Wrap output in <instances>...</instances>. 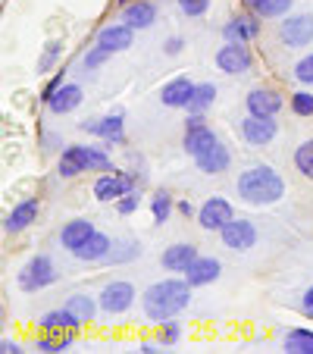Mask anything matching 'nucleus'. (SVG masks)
I'll use <instances>...</instances> for the list:
<instances>
[{"label": "nucleus", "instance_id": "obj_22", "mask_svg": "<svg viewBox=\"0 0 313 354\" xmlns=\"http://www.w3.org/2000/svg\"><path fill=\"white\" fill-rule=\"evenodd\" d=\"M97 44L110 47V50H129V47H132V26H107V28H100Z\"/></svg>", "mask_w": 313, "mask_h": 354}, {"label": "nucleus", "instance_id": "obj_17", "mask_svg": "<svg viewBox=\"0 0 313 354\" xmlns=\"http://www.w3.org/2000/svg\"><path fill=\"white\" fill-rule=\"evenodd\" d=\"M97 232L94 229V223H88V220H73V223H66L63 226V232H60V241H63V248H69V251H75V248H82L91 235Z\"/></svg>", "mask_w": 313, "mask_h": 354}, {"label": "nucleus", "instance_id": "obj_4", "mask_svg": "<svg viewBox=\"0 0 313 354\" xmlns=\"http://www.w3.org/2000/svg\"><path fill=\"white\" fill-rule=\"evenodd\" d=\"M57 279V270L54 263L47 261V257H32V261L22 267L19 273V288H26V292H38V288H47L50 282Z\"/></svg>", "mask_w": 313, "mask_h": 354}, {"label": "nucleus", "instance_id": "obj_6", "mask_svg": "<svg viewBox=\"0 0 313 354\" xmlns=\"http://www.w3.org/2000/svg\"><path fill=\"white\" fill-rule=\"evenodd\" d=\"M132 301H135L132 282H110V286L100 292V310H107V314H122V310L132 308Z\"/></svg>", "mask_w": 313, "mask_h": 354}, {"label": "nucleus", "instance_id": "obj_14", "mask_svg": "<svg viewBox=\"0 0 313 354\" xmlns=\"http://www.w3.org/2000/svg\"><path fill=\"white\" fill-rule=\"evenodd\" d=\"M194 261H198V248L194 245H173L163 251V267L173 270V273H185Z\"/></svg>", "mask_w": 313, "mask_h": 354}, {"label": "nucleus", "instance_id": "obj_37", "mask_svg": "<svg viewBox=\"0 0 313 354\" xmlns=\"http://www.w3.org/2000/svg\"><path fill=\"white\" fill-rule=\"evenodd\" d=\"M207 3H210V0H179L182 13H188V16H200L207 10Z\"/></svg>", "mask_w": 313, "mask_h": 354}, {"label": "nucleus", "instance_id": "obj_5", "mask_svg": "<svg viewBox=\"0 0 313 354\" xmlns=\"http://www.w3.org/2000/svg\"><path fill=\"white\" fill-rule=\"evenodd\" d=\"M210 145H216V135L207 129L204 113H194L191 120L185 122V151L191 157H198V154H204Z\"/></svg>", "mask_w": 313, "mask_h": 354}, {"label": "nucleus", "instance_id": "obj_10", "mask_svg": "<svg viewBox=\"0 0 313 354\" xmlns=\"http://www.w3.org/2000/svg\"><path fill=\"white\" fill-rule=\"evenodd\" d=\"M135 185L132 176L126 173H107V176H100L97 182H94V198L97 201H116L122 198V194H129Z\"/></svg>", "mask_w": 313, "mask_h": 354}, {"label": "nucleus", "instance_id": "obj_34", "mask_svg": "<svg viewBox=\"0 0 313 354\" xmlns=\"http://www.w3.org/2000/svg\"><path fill=\"white\" fill-rule=\"evenodd\" d=\"M73 345V333L63 335V339H38V351H66V348Z\"/></svg>", "mask_w": 313, "mask_h": 354}, {"label": "nucleus", "instance_id": "obj_15", "mask_svg": "<svg viewBox=\"0 0 313 354\" xmlns=\"http://www.w3.org/2000/svg\"><path fill=\"white\" fill-rule=\"evenodd\" d=\"M194 160H198L200 173L216 176V173H226V167H229V151L220 145V141H216V145H210L204 154H198Z\"/></svg>", "mask_w": 313, "mask_h": 354}, {"label": "nucleus", "instance_id": "obj_36", "mask_svg": "<svg viewBox=\"0 0 313 354\" xmlns=\"http://www.w3.org/2000/svg\"><path fill=\"white\" fill-rule=\"evenodd\" d=\"M294 79L298 82H313V57H304V60L294 66Z\"/></svg>", "mask_w": 313, "mask_h": 354}, {"label": "nucleus", "instance_id": "obj_2", "mask_svg": "<svg viewBox=\"0 0 313 354\" xmlns=\"http://www.w3.org/2000/svg\"><path fill=\"white\" fill-rule=\"evenodd\" d=\"M238 194L247 201V204H273L285 194V182L273 173L269 167H254L247 173H241L238 179Z\"/></svg>", "mask_w": 313, "mask_h": 354}, {"label": "nucleus", "instance_id": "obj_35", "mask_svg": "<svg viewBox=\"0 0 313 354\" xmlns=\"http://www.w3.org/2000/svg\"><path fill=\"white\" fill-rule=\"evenodd\" d=\"M110 54H113V50H110V47H104V44H97V47H94V50H88V54H85V66H88V69H94V66H100V63L107 60V57H110Z\"/></svg>", "mask_w": 313, "mask_h": 354}, {"label": "nucleus", "instance_id": "obj_18", "mask_svg": "<svg viewBox=\"0 0 313 354\" xmlns=\"http://www.w3.org/2000/svg\"><path fill=\"white\" fill-rule=\"evenodd\" d=\"M220 276V261L216 257H198L191 267L185 270V279L191 286H207V282H214Z\"/></svg>", "mask_w": 313, "mask_h": 354}, {"label": "nucleus", "instance_id": "obj_23", "mask_svg": "<svg viewBox=\"0 0 313 354\" xmlns=\"http://www.w3.org/2000/svg\"><path fill=\"white\" fill-rule=\"evenodd\" d=\"M79 326H82V320L69 308L50 310V314L41 317V329H47V333H63V329H79Z\"/></svg>", "mask_w": 313, "mask_h": 354}, {"label": "nucleus", "instance_id": "obj_13", "mask_svg": "<svg viewBox=\"0 0 313 354\" xmlns=\"http://www.w3.org/2000/svg\"><path fill=\"white\" fill-rule=\"evenodd\" d=\"M282 107V97L273 91V88H254L247 94V110L254 116H276Z\"/></svg>", "mask_w": 313, "mask_h": 354}, {"label": "nucleus", "instance_id": "obj_44", "mask_svg": "<svg viewBox=\"0 0 313 354\" xmlns=\"http://www.w3.org/2000/svg\"><path fill=\"white\" fill-rule=\"evenodd\" d=\"M179 210H182V214H185V216H191V204H188V201H182V204H179Z\"/></svg>", "mask_w": 313, "mask_h": 354}, {"label": "nucleus", "instance_id": "obj_26", "mask_svg": "<svg viewBox=\"0 0 313 354\" xmlns=\"http://www.w3.org/2000/svg\"><path fill=\"white\" fill-rule=\"evenodd\" d=\"M245 3L260 19H276V16H285L292 10V0H245Z\"/></svg>", "mask_w": 313, "mask_h": 354}, {"label": "nucleus", "instance_id": "obj_32", "mask_svg": "<svg viewBox=\"0 0 313 354\" xmlns=\"http://www.w3.org/2000/svg\"><path fill=\"white\" fill-rule=\"evenodd\" d=\"M294 163H298V169L307 176V179H313V138L304 141V145L294 151Z\"/></svg>", "mask_w": 313, "mask_h": 354}, {"label": "nucleus", "instance_id": "obj_25", "mask_svg": "<svg viewBox=\"0 0 313 354\" xmlns=\"http://www.w3.org/2000/svg\"><path fill=\"white\" fill-rule=\"evenodd\" d=\"M73 254L79 257V261H104V257L110 254V239H107V235H100V232H94L85 245L75 248Z\"/></svg>", "mask_w": 313, "mask_h": 354}, {"label": "nucleus", "instance_id": "obj_20", "mask_svg": "<svg viewBox=\"0 0 313 354\" xmlns=\"http://www.w3.org/2000/svg\"><path fill=\"white\" fill-rule=\"evenodd\" d=\"M35 220H38V201L28 198V201H22L19 207H13V214L7 216V232H22Z\"/></svg>", "mask_w": 313, "mask_h": 354}, {"label": "nucleus", "instance_id": "obj_33", "mask_svg": "<svg viewBox=\"0 0 313 354\" xmlns=\"http://www.w3.org/2000/svg\"><path fill=\"white\" fill-rule=\"evenodd\" d=\"M292 110L298 116H313V94H307V91L294 94V97H292Z\"/></svg>", "mask_w": 313, "mask_h": 354}, {"label": "nucleus", "instance_id": "obj_41", "mask_svg": "<svg viewBox=\"0 0 313 354\" xmlns=\"http://www.w3.org/2000/svg\"><path fill=\"white\" fill-rule=\"evenodd\" d=\"M304 314H307V317H313V286L304 292Z\"/></svg>", "mask_w": 313, "mask_h": 354}, {"label": "nucleus", "instance_id": "obj_43", "mask_svg": "<svg viewBox=\"0 0 313 354\" xmlns=\"http://www.w3.org/2000/svg\"><path fill=\"white\" fill-rule=\"evenodd\" d=\"M0 351H3V354H19V345H16V342H3V345H0Z\"/></svg>", "mask_w": 313, "mask_h": 354}, {"label": "nucleus", "instance_id": "obj_29", "mask_svg": "<svg viewBox=\"0 0 313 354\" xmlns=\"http://www.w3.org/2000/svg\"><path fill=\"white\" fill-rule=\"evenodd\" d=\"M214 97H216V88L207 82V85H194V94H191V100H188V110L191 113H204L210 104H214Z\"/></svg>", "mask_w": 313, "mask_h": 354}, {"label": "nucleus", "instance_id": "obj_16", "mask_svg": "<svg viewBox=\"0 0 313 354\" xmlns=\"http://www.w3.org/2000/svg\"><path fill=\"white\" fill-rule=\"evenodd\" d=\"M191 94H194V85L185 79V75H179V79H173L169 85H163L160 100L167 104V107H188Z\"/></svg>", "mask_w": 313, "mask_h": 354}, {"label": "nucleus", "instance_id": "obj_12", "mask_svg": "<svg viewBox=\"0 0 313 354\" xmlns=\"http://www.w3.org/2000/svg\"><path fill=\"white\" fill-rule=\"evenodd\" d=\"M241 132H245V138L251 141V145H269V141L276 138V122L273 116H247L245 122H241Z\"/></svg>", "mask_w": 313, "mask_h": 354}, {"label": "nucleus", "instance_id": "obj_1", "mask_svg": "<svg viewBox=\"0 0 313 354\" xmlns=\"http://www.w3.org/2000/svg\"><path fill=\"white\" fill-rule=\"evenodd\" d=\"M188 301H191V282L163 279L144 292V314L151 317L153 323H167V320H173L179 310L188 308Z\"/></svg>", "mask_w": 313, "mask_h": 354}, {"label": "nucleus", "instance_id": "obj_27", "mask_svg": "<svg viewBox=\"0 0 313 354\" xmlns=\"http://www.w3.org/2000/svg\"><path fill=\"white\" fill-rule=\"evenodd\" d=\"M254 35H257V22H254V19H245V16H238V19H232V22L226 26V38H229V41H238V44L251 41Z\"/></svg>", "mask_w": 313, "mask_h": 354}, {"label": "nucleus", "instance_id": "obj_9", "mask_svg": "<svg viewBox=\"0 0 313 354\" xmlns=\"http://www.w3.org/2000/svg\"><path fill=\"white\" fill-rule=\"evenodd\" d=\"M279 38L288 47H307L313 41V16H292L282 22Z\"/></svg>", "mask_w": 313, "mask_h": 354}, {"label": "nucleus", "instance_id": "obj_40", "mask_svg": "<svg viewBox=\"0 0 313 354\" xmlns=\"http://www.w3.org/2000/svg\"><path fill=\"white\" fill-rule=\"evenodd\" d=\"M179 335H182V329L176 326V323H163V329H160V342H163V345H173V342H179Z\"/></svg>", "mask_w": 313, "mask_h": 354}, {"label": "nucleus", "instance_id": "obj_24", "mask_svg": "<svg viewBox=\"0 0 313 354\" xmlns=\"http://www.w3.org/2000/svg\"><path fill=\"white\" fill-rule=\"evenodd\" d=\"M122 19H126V26H132V28H147V26H153V19H157V10H153V3L138 0V3H129Z\"/></svg>", "mask_w": 313, "mask_h": 354}, {"label": "nucleus", "instance_id": "obj_38", "mask_svg": "<svg viewBox=\"0 0 313 354\" xmlns=\"http://www.w3.org/2000/svg\"><path fill=\"white\" fill-rule=\"evenodd\" d=\"M57 54H60V44H57V41H50V44H47V50H44V57L38 60V73H44V69L57 60Z\"/></svg>", "mask_w": 313, "mask_h": 354}, {"label": "nucleus", "instance_id": "obj_19", "mask_svg": "<svg viewBox=\"0 0 313 354\" xmlns=\"http://www.w3.org/2000/svg\"><path fill=\"white\" fill-rule=\"evenodd\" d=\"M82 129L107 141H122V113L104 116V120H94V122H82Z\"/></svg>", "mask_w": 313, "mask_h": 354}, {"label": "nucleus", "instance_id": "obj_8", "mask_svg": "<svg viewBox=\"0 0 313 354\" xmlns=\"http://www.w3.org/2000/svg\"><path fill=\"white\" fill-rule=\"evenodd\" d=\"M216 66L229 75H238V73H247L251 69V54H247V47L238 44V41H229L226 47H220V54H216Z\"/></svg>", "mask_w": 313, "mask_h": 354}, {"label": "nucleus", "instance_id": "obj_42", "mask_svg": "<svg viewBox=\"0 0 313 354\" xmlns=\"http://www.w3.org/2000/svg\"><path fill=\"white\" fill-rule=\"evenodd\" d=\"M182 50V38H169L167 41V54H179Z\"/></svg>", "mask_w": 313, "mask_h": 354}, {"label": "nucleus", "instance_id": "obj_3", "mask_svg": "<svg viewBox=\"0 0 313 354\" xmlns=\"http://www.w3.org/2000/svg\"><path fill=\"white\" fill-rule=\"evenodd\" d=\"M110 157L100 151V147H91V145H73L63 151L60 157V173L63 176H79V173H91V169H110Z\"/></svg>", "mask_w": 313, "mask_h": 354}, {"label": "nucleus", "instance_id": "obj_31", "mask_svg": "<svg viewBox=\"0 0 313 354\" xmlns=\"http://www.w3.org/2000/svg\"><path fill=\"white\" fill-rule=\"evenodd\" d=\"M151 210H153V220L157 223H167L169 214H173V198H169L167 192H157L151 201Z\"/></svg>", "mask_w": 313, "mask_h": 354}, {"label": "nucleus", "instance_id": "obj_39", "mask_svg": "<svg viewBox=\"0 0 313 354\" xmlns=\"http://www.w3.org/2000/svg\"><path fill=\"white\" fill-rule=\"evenodd\" d=\"M116 207H120V214H122V216L135 214V207H138V194H135V192L122 194V198H120V204H116Z\"/></svg>", "mask_w": 313, "mask_h": 354}, {"label": "nucleus", "instance_id": "obj_7", "mask_svg": "<svg viewBox=\"0 0 313 354\" xmlns=\"http://www.w3.org/2000/svg\"><path fill=\"white\" fill-rule=\"evenodd\" d=\"M220 232H222V245L232 248V251H247V248H254V241H257V229L247 220H229Z\"/></svg>", "mask_w": 313, "mask_h": 354}, {"label": "nucleus", "instance_id": "obj_11", "mask_svg": "<svg viewBox=\"0 0 313 354\" xmlns=\"http://www.w3.org/2000/svg\"><path fill=\"white\" fill-rule=\"evenodd\" d=\"M198 220H200V226H204V229H222L229 220H235V216H232V204H229L226 198H210L204 207H200Z\"/></svg>", "mask_w": 313, "mask_h": 354}, {"label": "nucleus", "instance_id": "obj_30", "mask_svg": "<svg viewBox=\"0 0 313 354\" xmlns=\"http://www.w3.org/2000/svg\"><path fill=\"white\" fill-rule=\"evenodd\" d=\"M66 308L73 310V314L79 317L82 323H88V320H91V317H94V301L88 298V295H73V298L66 301Z\"/></svg>", "mask_w": 313, "mask_h": 354}, {"label": "nucleus", "instance_id": "obj_21", "mask_svg": "<svg viewBox=\"0 0 313 354\" xmlns=\"http://www.w3.org/2000/svg\"><path fill=\"white\" fill-rule=\"evenodd\" d=\"M82 104V88L79 85H60L57 88V94L50 100H47V107L54 110V113H69V110H75Z\"/></svg>", "mask_w": 313, "mask_h": 354}, {"label": "nucleus", "instance_id": "obj_28", "mask_svg": "<svg viewBox=\"0 0 313 354\" xmlns=\"http://www.w3.org/2000/svg\"><path fill=\"white\" fill-rule=\"evenodd\" d=\"M285 351L313 354V333H307V329H292V333L285 335Z\"/></svg>", "mask_w": 313, "mask_h": 354}]
</instances>
